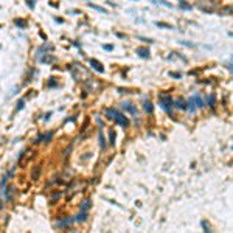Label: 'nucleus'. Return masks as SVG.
<instances>
[{
	"instance_id": "6ab92c4d",
	"label": "nucleus",
	"mask_w": 233,
	"mask_h": 233,
	"mask_svg": "<svg viewBox=\"0 0 233 233\" xmlns=\"http://www.w3.org/2000/svg\"><path fill=\"white\" fill-rule=\"evenodd\" d=\"M110 143L115 145V132H110Z\"/></svg>"
},
{
	"instance_id": "0eeeda50",
	"label": "nucleus",
	"mask_w": 233,
	"mask_h": 233,
	"mask_svg": "<svg viewBox=\"0 0 233 233\" xmlns=\"http://www.w3.org/2000/svg\"><path fill=\"white\" fill-rule=\"evenodd\" d=\"M143 109H145V112H148V113H152V112H154V107H152V104H151L149 101H145Z\"/></svg>"
},
{
	"instance_id": "20e7f679",
	"label": "nucleus",
	"mask_w": 233,
	"mask_h": 233,
	"mask_svg": "<svg viewBox=\"0 0 233 233\" xmlns=\"http://www.w3.org/2000/svg\"><path fill=\"white\" fill-rule=\"evenodd\" d=\"M89 64H90V67H92L93 70H97V72H100V73H104V67H103V64H101L100 61H97V59H90Z\"/></svg>"
},
{
	"instance_id": "6e6552de",
	"label": "nucleus",
	"mask_w": 233,
	"mask_h": 233,
	"mask_svg": "<svg viewBox=\"0 0 233 233\" xmlns=\"http://www.w3.org/2000/svg\"><path fill=\"white\" fill-rule=\"evenodd\" d=\"M174 106H176V107H179V109H186V101H183V100H177V101H174Z\"/></svg>"
},
{
	"instance_id": "393cba45",
	"label": "nucleus",
	"mask_w": 233,
	"mask_h": 233,
	"mask_svg": "<svg viewBox=\"0 0 233 233\" xmlns=\"http://www.w3.org/2000/svg\"><path fill=\"white\" fill-rule=\"evenodd\" d=\"M228 36H231V37H233V33H228Z\"/></svg>"
},
{
	"instance_id": "423d86ee",
	"label": "nucleus",
	"mask_w": 233,
	"mask_h": 233,
	"mask_svg": "<svg viewBox=\"0 0 233 233\" xmlns=\"http://www.w3.org/2000/svg\"><path fill=\"white\" fill-rule=\"evenodd\" d=\"M121 107L126 109L128 112H131L132 115H137V109H135V106H132L131 103H121Z\"/></svg>"
},
{
	"instance_id": "9b49d317",
	"label": "nucleus",
	"mask_w": 233,
	"mask_h": 233,
	"mask_svg": "<svg viewBox=\"0 0 233 233\" xmlns=\"http://www.w3.org/2000/svg\"><path fill=\"white\" fill-rule=\"evenodd\" d=\"M98 137H100V146H101V149H104V148H106V142H104V137H103V132H101V131L98 132Z\"/></svg>"
},
{
	"instance_id": "39448f33",
	"label": "nucleus",
	"mask_w": 233,
	"mask_h": 233,
	"mask_svg": "<svg viewBox=\"0 0 233 233\" xmlns=\"http://www.w3.org/2000/svg\"><path fill=\"white\" fill-rule=\"evenodd\" d=\"M135 52H137V55H138L140 58H146V59L149 58V50H148V48H145V47H138V48H137Z\"/></svg>"
},
{
	"instance_id": "4be33fe9",
	"label": "nucleus",
	"mask_w": 233,
	"mask_h": 233,
	"mask_svg": "<svg viewBox=\"0 0 233 233\" xmlns=\"http://www.w3.org/2000/svg\"><path fill=\"white\" fill-rule=\"evenodd\" d=\"M103 48H104V50H109V52H110V50H113V45H103Z\"/></svg>"
},
{
	"instance_id": "1a4fd4ad",
	"label": "nucleus",
	"mask_w": 233,
	"mask_h": 233,
	"mask_svg": "<svg viewBox=\"0 0 233 233\" xmlns=\"http://www.w3.org/2000/svg\"><path fill=\"white\" fill-rule=\"evenodd\" d=\"M201 225L204 227V233H212V228H210V224H208L207 221H202Z\"/></svg>"
},
{
	"instance_id": "a211bd4d",
	"label": "nucleus",
	"mask_w": 233,
	"mask_h": 233,
	"mask_svg": "<svg viewBox=\"0 0 233 233\" xmlns=\"http://www.w3.org/2000/svg\"><path fill=\"white\" fill-rule=\"evenodd\" d=\"M56 86V81H55V78H50V81H48V87H55Z\"/></svg>"
},
{
	"instance_id": "9d476101",
	"label": "nucleus",
	"mask_w": 233,
	"mask_h": 233,
	"mask_svg": "<svg viewBox=\"0 0 233 233\" xmlns=\"http://www.w3.org/2000/svg\"><path fill=\"white\" fill-rule=\"evenodd\" d=\"M86 218H87V212H84V210H81V213H79L76 218H73V219H75V221H84Z\"/></svg>"
},
{
	"instance_id": "412c9836",
	"label": "nucleus",
	"mask_w": 233,
	"mask_h": 233,
	"mask_svg": "<svg viewBox=\"0 0 233 233\" xmlns=\"http://www.w3.org/2000/svg\"><path fill=\"white\" fill-rule=\"evenodd\" d=\"M34 3H36V0H28V6H30L31 10L34 8Z\"/></svg>"
},
{
	"instance_id": "f03ea898",
	"label": "nucleus",
	"mask_w": 233,
	"mask_h": 233,
	"mask_svg": "<svg viewBox=\"0 0 233 233\" xmlns=\"http://www.w3.org/2000/svg\"><path fill=\"white\" fill-rule=\"evenodd\" d=\"M159 103H160V107L165 110L166 113H171L173 107H174V100L171 98V95H166V93H162L159 97Z\"/></svg>"
},
{
	"instance_id": "f257e3e1",
	"label": "nucleus",
	"mask_w": 233,
	"mask_h": 233,
	"mask_svg": "<svg viewBox=\"0 0 233 233\" xmlns=\"http://www.w3.org/2000/svg\"><path fill=\"white\" fill-rule=\"evenodd\" d=\"M106 115H107V116H110L112 120H115L116 123H118L120 126H123V128H128V126H129V120L126 118V116H124L121 112H118V110L113 109V107L106 109Z\"/></svg>"
},
{
	"instance_id": "f8f14e48",
	"label": "nucleus",
	"mask_w": 233,
	"mask_h": 233,
	"mask_svg": "<svg viewBox=\"0 0 233 233\" xmlns=\"http://www.w3.org/2000/svg\"><path fill=\"white\" fill-rule=\"evenodd\" d=\"M14 23H16L17 27H20V28H25V27H27V22H25V20H20V19H16Z\"/></svg>"
},
{
	"instance_id": "a878e982",
	"label": "nucleus",
	"mask_w": 233,
	"mask_h": 233,
	"mask_svg": "<svg viewBox=\"0 0 233 233\" xmlns=\"http://www.w3.org/2000/svg\"><path fill=\"white\" fill-rule=\"evenodd\" d=\"M0 210H2V202H0Z\"/></svg>"
},
{
	"instance_id": "7ed1b4c3",
	"label": "nucleus",
	"mask_w": 233,
	"mask_h": 233,
	"mask_svg": "<svg viewBox=\"0 0 233 233\" xmlns=\"http://www.w3.org/2000/svg\"><path fill=\"white\" fill-rule=\"evenodd\" d=\"M204 106H205V101L199 95H194V97H191L188 101H186V109H188L190 112H196L197 107H204Z\"/></svg>"
},
{
	"instance_id": "b1692460",
	"label": "nucleus",
	"mask_w": 233,
	"mask_h": 233,
	"mask_svg": "<svg viewBox=\"0 0 233 233\" xmlns=\"http://www.w3.org/2000/svg\"><path fill=\"white\" fill-rule=\"evenodd\" d=\"M227 67H228V70H230V72L233 73V65H227Z\"/></svg>"
},
{
	"instance_id": "ddd939ff",
	"label": "nucleus",
	"mask_w": 233,
	"mask_h": 233,
	"mask_svg": "<svg viewBox=\"0 0 233 233\" xmlns=\"http://www.w3.org/2000/svg\"><path fill=\"white\" fill-rule=\"evenodd\" d=\"M180 8H182V10H188V11H190V10H193V6H190L186 2H183V0L180 2Z\"/></svg>"
},
{
	"instance_id": "2eb2a0df",
	"label": "nucleus",
	"mask_w": 233,
	"mask_h": 233,
	"mask_svg": "<svg viewBox=\"0 0 233 233\" xmlns=\"http://www.w3.org/2000/svg\"><path fill=\"white\" fill-rule=\"evenodd\" d=\"M89 207H90V201H89V199H86V201L82 202V205H81V210H84V212H86V210H87Z\"/></svg>"
},
{
	"instance_id": "aec40b11",
	"label": "nucleus",
	"mask_w": 233,
	"mask_h": 233,
	"mask_svg": "<svg viewBox=\"0 0 233 233\" xmlns=\"http://www.w3.org/2000/svg\"><path fill=\"white\" fill-rule=\"evenodd\" d=\"M210 106L215 107V97L213 95H210Z\"/></svg>"
},
{
	"instance_id": "f3484780",
	"label": "nucleus",
	"mask_w": 233,
	"mask_h": 233,
	"mask_svg": "<svg viewBox=\"0 0 233 233\" xmlns=\"http://www.w3.org/2000/svg\"><path fill=\"white\" fill-rule=\"evenodd\" d=\"M8 176H10V174H6V176H5V177L2 179V182H0V190H2V188H3V186L6 185V180H8Z\"/></svg>"
},
{
	"instance_id": "dca6fc26",
	"label": "nucleus",
	"mask_w": 233,
	"mask_h": 233,
	"mask_svg": "<svg viewBox=\"0 0 233 233\" xmlns=\"http://www.w3.org/2000/svg\"><path fill=\"white\" fill-rule=\"evenodd\" d=\"M23 107H25V101H23V100H20L19 103H17V107H16V112H19L20 109H23Z\"/></svg>"
},
{
	"instance_id": "4468645a",
	"label": "nucleus",
	"mask_w": 233,
	"mask_h": 233,
	"mask_svg": "<svg viewBox=\"0 0 233 233\" xmlns=\"http://www.w3.org/2000/svg\"><path fill=\"white\" fill-rule=\"evenodd\" d=\"M90 5V8H93V10H97V11H100V13H107L104 8H101V6H97V5H93V3H89Z\"/></svg>"
},
{
	"instance_id": "5701e85b",
	"label": "nucleus",
	"mask_w": 233,
	"mask_h": 233,
	"mask_svg": "<svg viewBox=\"0 0 233 233\" xmlns=\"http://www.w3.org/2000/svg\"><path fill=\"white\" fill-rule=\"evenodd\" d=\"M157 25H159V27H165V28H171L170 25H166V23H157Z\"/></svg>"
}]
</instances>
